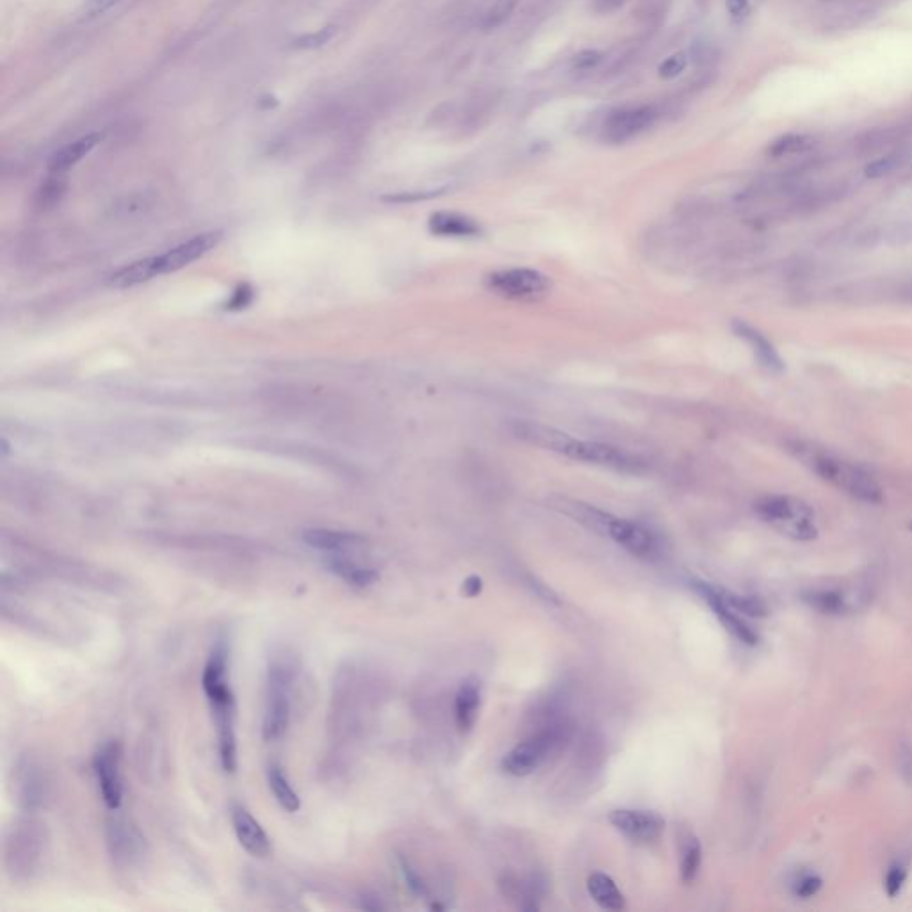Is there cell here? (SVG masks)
<instances>
[{
  "label": "cell",
  "instance_id": "cell-1",
  "mask_svg": "<svg viewBox=\"0 0 912 912\" xmlns=\"http://www.w3.org/2000/svg\"><path fill=\"white\" fill-rule=\"evenodd\" d=\"M512 433L521 442L530 444L533 448L553 451L556 455L567 456L570 460L583 464L631 474L642 473L647 467L644 458L633 455L626 449L595 440L578 439L537 421H515L512 424Z\"/></svg>",
  "mask_w": 912,
  "mask_h": 912
},
{
  "label": "cell",
  "instance_id": "cell-2",
  "mask_svg": "<svg viewBox=\"0 0 912 912\" xmlns=\"http://www.w3.org/2000/svg\"><path fill=\"white\" fill-rule=\"evenodd\" d=\"M227 670V644L225 640H220L205 665L202 688L211 704L216 724L221 766L225 772L232 774L237 768L236 701L228 683Z\"/></svg>",
  "mask_w": 912,
  "mask_h": 912
},
{
  "label": "cell",
  "instance_id": "cell-3",
  "mask_svg": "<svg viewBox=\"0 0 912 912\" xmlns=\"http://www.w3.org/2000/svg\"><path fill=\"white\" fill-rule=\"evenodd\" d=\"M554 508L572 517L574 521L583 524L588 530L595 531L603 537H608L624 547L627 553L638 558H652L658 553V540L651 530H647L638 522L620 519L611 513L603 512L595 506L585 505L581 501H572L567 497H558L553 501Z\"/></svg>",
  "mask_w": 912,
  "mask_h": 912
},
{
  "label": "cell",
  "instance_id": "cell-4",
  "mask_svg": "<svg viewBox=\"0 0 912 912\" xmlns=\"http://www.w3.org/2000/svg\"><path fill=\"white\" fill-rule=\"evenodd\" d=\"M791 451L802 460L816 476L831 483L832 487L845 492L847 496L863 501L866 505H880L884 501V492L872 474L866 473L859 465L848 462L845 458L797 442Z\"/></svg>",
  "mask_w": 912,
  "mask_h": 912
},
{
  "label": "cell",
  "instance_id": "cell-5",
  "mask_svg": "<svg viewBox=\"0 0 912 912\" xmlns=\"http://www.w3.org/2000/svg\"><path fill=\"white\" fill-rule=\"evenodd\" d=\"M49 857V832L40 820L25 818L9 831L4 843V868L9 879L29 884L40 877Z\"/></svg>",
  "mask_w": 912,
  "mask_h": 912
},
{
  "label": "cell",
  "instance_id": "cell-6",
  "mask_svg": "<svg viewBox=\"0 0 912 912\" xmlns=\"http://www.w3.org/2000/svg\"><path fill=\"white\" fill-rule=\"evenodd\" d=\"M294 677L296 668L287 658H278L269 665L266 708L262 720V736L266 741H278L287 733L291 722Z\"/></svg>",
  "mask_w": 912,
  "mask_h": 912
},
{
  "label": "cell",
  "instance_id": "cell-7",
  "mask_svg": "<svg viewBox=\"0 0 912 912\" xmlns=\"http://www.w3.org/2000/svg\"><path fill=\"white\" fill-rule=\"evenodd\" d=\"M756 513L766 524L791 540L811 542L818 537L815 510L798 497H763L756 503Z\"/></svg>",
  "mask_w": 912,
  "mask_h": 912
},
{
  "label": "cell",
  "instance_id": "cell-8",
  "mask_svg": "<svg viewBox=\"0 0 912 912\" xmlns=\"http://www.w3.org/2000/svg\"><path fill=\"white\" fill-rule=\"evenodd\" d=\"M490 293L512 302H538L553 289L551 278L537 269H499L485 278Z\"/></svg>",
  "mask_w": 912,
  "mask_h": 912
},
{
  "label": "cell",
  "instance_id": "cell-9",
  "mask_svg": "<svg viewBox=\"0 0 912 912\" xmlns=\"http://www.w3.org/2000/svg\"><path fill=\"white\" fill-rule=\"evenodd\" d=\"M567 738L565 727L553 725L546 731L531 736L530 740L521 741L503 758V770L513 777H526L533 774L554 754L562 741Z\"/></svg>",
  "mask_w": 912,
  "mask_h": 912
},
{
  "label": "cell",
  "instance_id": "cell-10",
  "mask_svg": "<svg viewBox=\"0 0 912 912\" xmlns=\"http://www.w3.org/2000/svg\"><path fill=\"white\" fill-rule=\"evenodd\" d=\"M107 848L113 866L123 873L141 870L148 855L147 839L127 818H113L107 823Z\"/></svg>",
  "mask_w": 912,
  "mask_h": 912
},
{
  "label": "cell",
  "instance_id": "cell-11",
  "mask_svg": "<svg viewBox=\"0 0 912 912\" xmlns=\"http://www.w3.org/2000/svg\"><path fill=\"white\" fill-rule=\"evenodd\" d=\"M123 749L120 741H104L93 758L98 790L109 811H118L123 802Z\"/></svg>",
  "mask_w": 912,
  "mask_h": 912
},
{
  "label": "cell",
  "instance_id": "cell-12",
  "mask_svg": "<svg viewBox=\"0 0 912 912\" xmlns=\"http://www.w3.org/2000/svg\"><path fill=\"white\" fill-rule=\"evenodd\" d=\"M658 113L654 106L638 104V106H624L611 111L604 122L603 134L610 143H627L631 139L644 134L649 127L654 125Z\"/></svg>",
  "mask_w": 912,
  "mask_h": 912
},
{
  "label": "cell",
  "instance_id": "cell-13",
  "mask_svg": "<svg viewBox=\"0 0 912 912\" xmlns=\"http://www.w3.org/2000/svg\"><path fill=\"white\" fill-rule=\"evenodd\" d=\"M610 823L635 843H652L665 831V820L652 811L617 809L611 813Z\"/></svg>",
  "mask_w": 912,
  "mask_h": 912
},
{
  "label": "cell",
  "instance_id": "cell-14",
  "mask_svg": "<svg viewBox=\"0 0 912 912\" xmlns=\"http://www.w3.org/2000/svg\"><path fill=\"white\" fill-rule=\"evenodd\" d=\"M804 601L825 615H847L859 610L868 601V594L863 588H813L804 594Z\"/></svg>",
  "mask_w": 912,
  "mask_h": 912
},
{
  "label": "cell",
  "instance_id": "cell-15",
  "mask_svg": "<svg viewBox=\"0 0 912 912\" xmlns=\"http://www.w3.org/2000/svg\"><path fill=\"white\" fill-rule=\"evenodd\" d=\"M693 588L704 597V601L709 604V608L713 610L717 619L724 624L725 629L731 635L736 636L743 644H758V633L745 622L741 613L725 603L722 592L718 588L711 587L708 583H693Z\"/></svg>",
  "mask_w": 912,
  "mask_h": 912
},
{
  "label": "cell",
  "instance_id": "cell-16",
  "mask_svg": "<svg viewBox=\"0 0 912 912\" xmlns=\"http://www.w3.org/2000/svg\"><path fill=\"white\" fill-rule=\"evenodd\" d=\"M230 822L236 832L239 845L253 857H268L271 854V839L261 822L243 804L230 806Z\"/></svg>",
  "mask_w": 912,
  "mask_h": 912
},
{
  "label": "cell",
  "instance_id": "cell-17",
  "mask_svg": "<svg viewBox=\"0 0 912 912\" xmlns=\"http://www.w3.org/2000/svg\"><path fill=\"white\" fill-rule=\"evenodd\" d=\"M220 241L221 232H207V234H200V236L189 239L170 252L159 255V273L166 275V273L179 271L214 250L216 246L220 245Z\"/></svg>",
  "mask_w": 912,
  "mask_h": 912
},
{
  "label": "cell",
  "instance_id": "cell-18",
  "mask_svg": "<svg viewBox=\"0 0 912 912\" xmlns=\"http://www.w3.org/2000/svg\"><path fill=\"white\" fill-rule=\"evenodd\" d=\"M302 538L307 546L326 554L359 553L366 547V538L348 531L314 528L303 531Z\"/></svg>",
  "mask_w": 912,
  "mask_h": 912
},
{
  "label": "cell",
  "instance_id": "cell-19",
  "mask_svg": "<svg viewBox=\"0 0 912 912\" xmlns=\"http://www.w3.org/2000/svg\"><path fill=\"white\" fill-rule=\"evenodd\" d=\"M326 567L334 576L342 579L351 587H371L380 578L375 567L367 565L362 560H357L353 553L328 554Z\"/></svg>",
  "mask_w": 912,
  "mask_h": 912
},
{
  "label": "cell",
  "instance_id": "cell-20",
  "mask_svg": "<svg viewBox=\"0 0 912 912\" xmlns=\"http://www.w3.org/2000/svg\"><path fill=\"white\" fill-rule=\"evenodd\" d=\"M481 708V684L478 679L469 677L460 684L455 697V720L460 733L473 731Z\"/></svg>",
  "mask_w": 912,
  "mask_h": 912
},
{
  "label": "cell",
  "instance_id": "cell-21",
  "mask_svg": "<svg viewBox=\"0 0 912 912\" xmlns=\"http://www.w3.org/2000/svg\"><path fill=\"white\" fill-rule=\"evenodd\" d=\"M733 330L740 339L749 344L759 364L765 369L772 371V373H782L786 369L784 360L781 359L779 351L775 350L774 344L768 341L765 335L756 330L754 326L747 325L743 321H734Z\"/></svg>",
  "mask_w": 912,
  "mask_h": 912
},
{
  "label": "cell",
  "instance_id": "cell-22",
  "mask_svg": "<svg viewBox=\"0 0 912 912\" xmlns=\"http://www.w3.org/2000/svg\"><path fill=\"white\" fill-rule=\"evenodd\" d=\"M428 227L433 236L439 237H478L481 234V227L478 221L473 220L467 214L453 211L433 212L428 221Z\"/></svg>",
  "mask_w": 912,
  "mask_h": 912
},
{
  "label": "cell",
  "instance_id": "cell-23",
  "mask_svg": "<svg viewBox=\"0 0 912 912\" xmlns=\"http://www.w3.org/2000/svg\"><path fill=\"white\" fill-rule=\"evenodd\" d=\"M20 777H18V790H20V800L27 807H36L43 804L47 798L49 790V779L45 772L41 774V768L36 761H25L24 766L20 768Z\"/></svg>",
  "mask_w": 912,
  "mask_h": 912
},
{
  "label": "cell",
  "instance_id": "cell-24",
  "mask_svg": "<svg viewBox=\"0 0 912 912\" xmlns=\"http://www.w3.org/2000/svg\"><path fill=\"white\" fill-rule=\"evenodd\" d=\"M161 275L159 273V257H148L143 261L132 262L123 268L114 271L111 277L107 278V284L114 289H129L134 285L143 284L150 278Z\"/></svg>",
  "mask_w": 912,
  "mask_h": 912
},
{
  "label": "cell",
  "instance_id": "cell-25",
  "mask_svg": "<svg viewBox=\"0 0 912 912\" xmlns=\"http://www.w3.org/2000/svg\"><path fill=\"white\" fill-rule=\"evenodd\" d=\"M100 143V134H88L84 138H79L74 143L57 150L56 154L50 159V173H59L63 175L65 171L74 168L75 164L82 161L86 155L90 154L93 148Z\"/></svg>",
  "mask_w": 912,
  "mask_h": 912
},
{
  "label": "cell",
  "instance_id": "cell-26",
  "mask_svg": "<svg viewBox=\"0 0 912 912\" xmlns=\"http://www.w3.org/2000/svg\"><path fill=\"white\" fill-rule=\"evenodd\" d=\"M587 888L595 904L606 911H622L626 907V898L606 873H592L588 877Z\"/></svg>",
  "mask_w": 912,
  "mask_h": 912
},
{
  "label": "cell",
  "instance_id": "cell-27",
  "mask_svg": "<svg viewBox=\"0 0 912 912\" xmlns=\"http://www.w3.org/2000/svg\"><path fill=\"white\" fill-rule=\"evenodd\" d=\"M268 784L278 806L282 807L284 811L296 813L302 809V798L296 793L293 784L285 775L284 768L278 763H271L268 766Z\"/></svg>",
  "mask_w": 912,
  "mask_h": 912
},
{
  "label": "cell",
  "instance_id": "cell-28",
  "mask_svg": "<svg viewBox=\"0 0 912 912\" xmlns=\"http://www.w3.org/2000/svg\"><path fill=\"white\" fill-rule=\"evenodd\" d=\"M813 143H815V139L807 136V134L790 132V134H784L781 138L774 139L766 148V154L774 157V159L786 157V155L802 154V152H806V150L813 147Z\"/></svg>",
  "mask_w": 912,
  "mask_h": 912
},
{
  "label": "cell",
  "instance_id": "cell-29",
  "mask_svg": "<svg viewBox=\"0 0 912 912\" xmlns=\"http://www.w3.org/2000/svg\"><path fill=\"white\" fill-rule=\"evenodd\" d=\"M702 848L699 839L688 836L684 839L681 848V880L684 884H692L697 873L701 870Z\"/></svg>",
  "mask_w": 912,
  "mask_h": 912
},
{
  "label": "cell",
  "instance_id": "cell-30",
  "mask_svg": "<svg viewBox=\"0 0 912 912\" xmlns=\"http://www.w3.org/2000/svg\"><path fill=\"white\" fill-rule=\"evenodd\" d=\"M521 0H494L492 6L487 9L485 17H483V29L485 31H494L497 27L506 24L510 17L513 15V11L517 9Z\"/></svg>",
  "mask_w": 912,
  "mask_h": 912
},
{
  "label": "cell",
  "instance_id": "cell-31",
  "mask_svg": "<svg viewBox=\"0 0 912 912\" xmlns=\"http://www.w3.org/2000/svg\"><path fill=\"white\" fill-rule=\"evenodd\" d=\"M898 166H900V155H884V157H880L877 161L868 164V166L864 168V175H866L868 179H880V177L889 175L891 171H895Z\"/></svg>",
  "mask_w": 912,
  "mask_h": 912
},
{
  "label": "cell",
  "instance_id": "cell-32",
  "mask_svg": "<svg viewBox=\"0 0 912 912\" xmlns=\"http://www.w3.org/2000/svg\"><path fill=\"white\" fill-rule=\"evenodd\" d=\"M905 880H907V868L902 863L893 864L889 868L888 875H886V884H884L891 898L900 895V891L904 888Z\"/></svg>",
  "mask_w": 912,
  "mask_h": 912
},
{
  "label": "cell",
  "instance_id": "cell-33",
  "mask_svg": "<svg viewBox=\"0 0 912 912\" xmlns=\"http://www.w3.org/2000/svg\"><path fill=\"white\" fill-rule=\"evenodd\" d=\"M898 772L907 784H912V745L909 741H900L896 752Z\"/></svg>",
  "mask_w": 912,
  "mask_h": 912
},
{
  "label": "cell",
  "instance_id": "cell-34",
  "mask_svg": "<svg viewBox=\"0 0 912 912\" xmlns=\"http://www.w3.org/2000/svg\"><path fill=\"white\" fill-rule=\"evenodd\" d=\"M63 189H65V180L61 179L59 173H52V177H50V179L43 184V188H41V204H54L56 200H59V196L63 193Z\"/></svg>",
  "mask_w": 912,
  "mask_h": 912
},
{
  "label": "cell",
  "instance_id": "cell-35",
  "mask_svg": "<svg viewBox=\"0 0 912 912\" xmlns=\"http://www.w3.org/2000/svg\"><path fill=\"white\" fill-rule=\"evenodd\" d=\"M120 2H123V0H86L81 9L82 18L91 20V18L100 17V15L107 13L109 9L118 6Z\"/></svg>",
  "mask_w": 912,
  "mask_h": 912
},
{
  "label": "cell",
  "instance_id": "cell-36",
  "mask_svg": "<svg viewBox=\"0 0 912 912\" xmlns=\"http://www.w3.org/2000/svg\"><path fill=\"white\" fill-rule=\"evenodd\" d=\"M822 889V879L816 875H806L795 884V895L798 898H813Z\"/></svg>",
  "mask_w": 912,
  "mask_h": 912
},
{
  "label": "cell",
  "instance_id": "cell-37",
  "mask_svg": "<svg viewBox=\"0 0 912 912\" xmlns=\"http://www.w3.org/2000/svg\"><path fill=\"white\" fill-rule=\"evenodd\" d=\"M334 33L335 27H325V29H321V31H318L316 34H307V36H303V38H300V40L296 41V45H298V47H302V49H309V47H319V45H325V43H328V41H330V38L334 36Z\"/></svg>",
  "mask_w": 912,
  "mask_h": 912
},
{
  "label": "cell",
  "instance_id": "cell-38",
  "mask_svg": "<svg viewBox=\"0 0 912 912\" xmlns=\"http://www.w3.org/2000/svg\"><path fill=\"white\" fill-rule=\"evenodd\" d=\"M686 68V57L683 54L668 57L667 61L660 66V75L663 79H674Z\"/></svg>",
  "mask_w": 912,
  "mask_h": 912
},
{
  "label": "cell",
  "instance_id": "cell-39",
  "mask_svg": "<svg viewBox=\"0 0 912 912\" xmlns=\"http://www.w3.org/2000/svg\"><path fill=\"white\" fill-rule=\"evenodd\" d=\"M253 298V291L250 289V285H239L237 287L236 293L232 296V300L228 302L227 309L230 310H239L245 309L250 305Z\"/></svg>",
  "mask_w": 912,
  "mask_h": 912
},
{
  "label": "cell",
  "instance_id": "cell-40",
  "mask_svg": "<svg viewBox=\"0 0 912 912\" xmlns=\"http://www.w3.org/2000/svg\"><path fill=\"white\" fill-rule=\"evenodd\" d=\"M629 0H592V8L599 15H611L624 8Z\"/></svg>",
  "mask_w": 912,
  "mask_h": 912
},
{
  "label": "cell",
  "instance_id": "cell-41",
  "mask_svg": "<svg viewBox=\"0 0 912 912\" xmlns=\"http://www.w3.org/2000/svg\"><path fill=\"white\" fill-rule=\"evenodd\" d=\"M401 872H403L405 879H407L408 888L412 889L417 895H426V888H424L423 880L417 877L416 872H414L405 861L401 863Z\"/></svg>",
  "mask_w": 912,
  "mask_h": 912
},
{
  "label": "cell",
  "instance_id": "cell-42",
  "mask_svg": "<svg viewBox=\"0 0 912 912\" xmlns=\"http://www.w3.org/2000/svg\"><path fill=\"white\" fill-rule=\"evenodd\" d=\"M483 590V581L478 576H471L464 581V587H462V592H464L467 597H476V595L481 594Z\"/></svg>",
  "mask_w": 912,
  "mask_h": 912
},
{
  "label": "cell",
  "instance_id": "cell-43",
  "mask_svg": "<svg viewBox=\"0 0 912 912\" xmlns=\"http://www.w3.org/2000/svg\"><path fill=\"white\" fill-rule=\"evenodd\" d=\"M601 56L594 52V50H587V52H581L579 56H576V66L579 68H592V66L599 63Z\"/></svg>",
  "mask_w": 912,
  "mask_h": 912
},
{
  "label": "cell",
  "instance_id": "cell-44",
  "mask_svg": "<svg viewBox=\"0 0 912 912\" xmlns=\"http://www.w3.org/2000/svg\"><path fill=\"white\" fill-rule=\"evenodd\" d=\"M747 4H749L747 0H727V9H729L731 15L738 17L747 9Z\"/></svg>",
  "mask_w": 912,
  "mask_h": 912
},
{
  "label": "cell",
  "instance_id": "cell-45",
  "mask_svg": "<svg viewBox=\"0 0 912 912\" xmlns=\"http://www.w3.org/2000/svg\"><path fill=\"white\" fill-rule=\"evenodd\" d=\"M8 453H9L8 442H6V439H2V456H8Z\"/></svg>",
  "mask_w": 912,
  "mask_h": 912
},
{
  "label": "cell",
  "instance_id": "cell-46",
  "mask_svg": "<svg viewBox=\"0 0 912 912\" xmlns=\"http://www.w3.org/2000/svg\"><path fill=\"white\" fill-rule=\"evenodd\" d=\"M911 528H912V524H911Z\"/></svg>",
  "mask_w": 912,
  "mask_h": 912
}]
</instances>
